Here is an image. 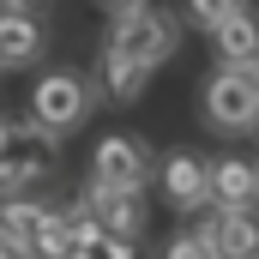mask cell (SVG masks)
<instances>
[{
    "mask_svg": "<svg viewBox=\"0 0 259 259\" xmlns=\"http://www.w3.org/2000/svg\"><path fill=\"white\" fill-rule=\"evenodd\" d=\"M103 49H115L121 61L157 72V66L181 49V12H175V6H139L127 18H115V30H109Z\"/></svg>",
    "mask_w": 259,
    "mask_h": 259,
    "instance_id": "obj_1",
    "label": "cell"
},
{
    "mask_svg": "<svg viewBox=\"0 0 259 259\" xmlns=\"http://www.w3.org/2000/svg\"><path fill=\"white\" fill-rule=\"evenodd\" d=\"M91 109H97V91H91V78H78V72H42L36 84H30V127L49 133V139H66V133H78L91 121Z\"/></svg>",
    "mask_w": 259,
    "mask_h": 259,
    "instance_id": "obj_2",
    "label": "cell"
},
{
    "mask_svg": "<svg viewBox=\"0 0 259 259\" xmlns=\"http://www.w3.org/2000/svg\"><path fill=\"white\" fill-rule=\"evenodd\" d=\"M61 163V139L36 133L30 121H0V193L18 199L24 187L49 181Z\"/></svg>",
    "mask_w": 259,
    "mask_h": 259,
    "instance_id": "obj_3",
    "label": "cell"
},
{
    "mask_svg": "<svg viewBox=\"0 0 259 259\" xmlns=\"http://www.w3.org/2000/svg\"><path fill=\"white\" fill-rule=\"evenodd\" d=\"M199 115L211 133H253L259 121V78L241 66H217L199 91Z\"/></svg>",
    "mask_w": 259,
    "mask_h": 259,
    "instance_id": "obj_4",
    "label": "cell"
},
{
    "mask_svg": "<svg viewBox=\"0 0 259 259\" xmlns=\"http://www.w3.org/2000/svg\"><path fill=\"white\" fill-rule=\"evenodd\" d=\"M151 175H157V151H151L139 133H109V139H97V151H91V187L145 193Z\"/></svg>",
    "mask_w": 259,
    "mask_h": 259,
    "instance_id": "obj_5",
    "label": "cell"
},
{
    "mask_svg": "<svg viewBox=\"0 0 259 259\" xmlns=\"http://www.w3.org/2000/svg\"><path fill=\"white\" fill-rule=\"evenodd\" d=\"M193 235H199L217 259H253V253H259L253 211H223V205H205V211H199V223H193Z\"/></svg>",
    "mask_w": 259,
    "mask_h": 259,
    "instance_id": "obj_6",
    "label": "cell"
},
{
    "mask_svg": "<svg viewBox=\"0 0 259 259\" xmlns=\"http://www.w3.org/2000/svg\"><path fill=\"white\" fill-rule=\"evenodd\" d=\"M205 163L211 157H199V151H169V157H157V187H163V199L175 205V211H205L211 205V193H205Z\"/></svg>",
    "mask_w": 259,
    "mask_h": 259,
    "instance_id": "obj_7",
    "label": "cell"
},
{
    "mask_svg": "<svg viewBox=\"0 0 259 259\" xmlns=\"http://www.w3.org/2000/svg\"><path fill=\"white\" fill-rule=\"evenodd\" d=\"M78 205L91 211V223L103 229V235H121V241H139V229H145V193H109V187H91L84 181V193Z\"/></svg>",
    "mask_w": 259,
    "mask_h": 259,
    "instance_id": "obj_8",
    "label": "cell"
},
{
    "mask_svg": "<svg viewBox=\"0 0 259 259\" xmlns=\"http://www.w3.org/2000/svg\"><path fill=\"white\" fill-rule=\"evenodd\" d=\"M205 193L211 205H223V211H253L259 199V175L247 157H217V163H205Z\"/></svg>",
    "mask_w": 259,
    "mask_h": 259,
    "instance_id": "obj_9",
    "label": "cell"
},
{
    "mask_svg": "<svg viewBox=\"0 0 259 259\" xmlns=\"http://www.w3.org/2000/svg\"><path fill=\"white\" fill-rule=\"evenodd\" d=\"M211 49H217V66L253 72V61H259V24H253V12H241V18H229L223 30H211Z\"/></svg>",
    "mask_w": 259,
    "mask_h": 259,
    "instance_id": "obj_10",
    "label": "cell"
},
{
    "mask_svg": "<svg viewBox=\"0 0 259 259\" xmlns=\"http://www.w3.org/2000/svg\"><path fill=\"white\" fill-rule=\"evenodd\" d=\"M42 55V24L30 12H0V66H30Z\"/></svg>",
    "mask_w": 259,
    "mask_h": 259,
    "instance_id": "obj_11",
    "label": "cell"
},
{
    "mask_svg": "<svg viewBox=\"0 0 259 259\" xmlns=\"http://www.w3.org/2000/svg\"><path fill=\"white\" fill-rule=\"evenodd\" d=\"M97 78H103V97H109V103H139V97H145V84H151V72H145V66H133V61H121L115 49H103V55H97Z\"/></svg>",
    "mask_w": 259,
    "mask_h": 259,
    "instance_id": "obj_12",
    "label": "cell"
},
{
    "mask_svg": "<svg viewBox=\"0 0 259 259\" xmlns=\"http://www.w3.org/2000/svg\"><path fill=\"white\" fill-rule=\"evenodd\" d=\"M42 211H49V205H36V199H6V205H0V247H12V253L30 259V241H36Z\"/></svg>",
    "mask_w": 259,
    "mask_h": 259,
    "instance_id": "obj_13",
    "label": "cell"
},
{
    "mask_svg": "<svg viewBox=\"0 0 259 259\" xmlns=\"http://www.w3.org/2000/svg\"><path fill=\"white\" fill-rule=\"evenodd\" d=\"M241 12H247V0H187V6H181V24H193V30L211 36V30H223L229 18H241Z\"/></svg>",
    "mask_w": 259,
    "mask_h": 259,
    "instance_id": "obj_14",
    "label": "cell"
},
{
    "mask_svg": "<svg viewBox=\"0 0 259 259\" xmlns=\"http://www.w3.org/2000/svg\"><path fill=\"white\" fill-rule=\"evenodd\" d=\"M72 259H139V247L121 241V235H103V229H97L91 241H78V253H72Z\"/></svg>",
    "mask_w": 259,
    "mask_h": 259,
    "instance_id": "obj_15",
    "label": "cell"
},
{
    "mask_svg": "<svg viewBox=\"0 0 259 259\" xmlns=\"http://www.w3.org/2000/svg\"><path fill=\"white\" fill-rule=\"evenodd\" d=\"M163 259H217V253L199 241L193 229H181V235H169V241H163Z\"/></svg>",
    "mask_w": 259,
    "mask_h": 259,
    "instance_id": "obj_16",
    "label": "cell"
},
{
    "mask_svg": "<svg viewBox=\"0 0 259 259\" xmlns=\"http://www.w3.org/2000/svg\"><path fill=\"white\" fill-rule=\"evenodd\" d=\"M109 18H127V12H139V6H151V0H97Z\"/></svg>",
    "mask_w": 259,
    "mask_h": 259,
    "instance_id": "obj_17",
    "label": "cell"
},
{
    "mask_svg": "<svg viewBox=\"0 0 259 259\" xmlns=\"http://www.w3.org/2000/svg\"><path fill=\"white\" fill-rule=\"evenodd\" d=\"M42 0H0V12H36Z\"/></svg>",
    "mask_w": 259,
    "mask_h": 259,
    "instance_id": "obj_18",
    "label": "cell"
},
{
    "mask_svg": "<svg viewBox=\"0 0 259 259\" xmlns=\"http://www.w3.org/2000/svg\"><path fill=\"white\" fill-rule=\"evenodd\" d=\"M0 259H24V253H12V247H0Z\"/></svg>",
    "mask_w": 259,
    "mask_h": 259,
    "instance_id": "obj_19",
    "label": "cell"
}]
</instances>
